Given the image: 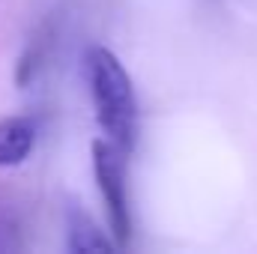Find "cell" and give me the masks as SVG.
Instances as JSON below:
<instances>
[{"label": "cell", "instance_id": "obj_4", "mask_svg": "<svg viewBox=\"0 0 257 254\" xmlns=\"http://www.w3.org/2000/svg\"><path fill=\"white\" fill-rule=\"evenodd\" d=\"M114 242L105 239L96 224L84 215V212H72L69 215V251H111Z\"/></svg>", "mask_w": 257, "mask_h": 254}, {"label": "cell", "instance_id": "obj_1", "mask_svg": "<svg viewBox=\"0 0 257 254\" xmlns=\"http://www.w3.org/2000/svg\"><path fill=\"white\" fill-rule=\"evenodd\" d=\"M84 75L105 138L123 153H132L138 144V102L128 72L108 48L96 45L84 54Z\"/></svg>", "mask_w": 257, "mask_h": 254}, {"label": "cell", "instance_id": "obj_3", "mask_svg": "<svg viewBox=\"0 0 257 254\" xmlns=\"http://www.w3.org/2000/svg\"><path fill=\"white\" fill-rule=\"evenodd\" d=\"M36 147V120L33 117H6L0 120V168H15L27 162Z\"/></svg>", "mask_w": 257, "mask_h": 254}, {"label": "cell", "instance_id": "obj_2", "mask_svg": "<svg viewBox=\"0 0 257 254\" xmlns=\"http://www.w3.org/2000/svg\"><path fill=\"white\" fill-rule=\"evenodd\" d=\"M126 156L117 144L108 138H99L93 144V171L99 180V191L108 209L111 230L117 236V245H126L132 236V215H128V189H126Z\"/></svg>", "mask_w": 257, "mask_h": 254}]
</instances>
